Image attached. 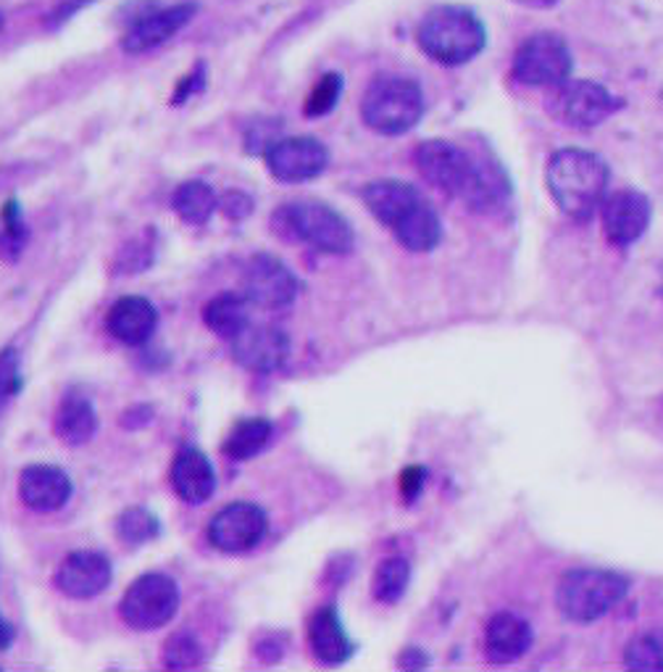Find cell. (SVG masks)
Segmentation results:
<instances>
[{
  "mask_svg": "<svg viewBox=\"0 0 663 672\" xmlns=\"http://www.w3.org/2000/svg\"><path fill=\"white\" fill-rule=\"evenodd\" d=\"M571 54L567 43L556 35L530 37L513 58V77L530 88H556L569 82Z\"/></svg>",
  "mask_w": 663,
  "mask_h": 672,
  "instance_id": "obj_9",
  "label": "cell"
},
{
  "mask_svg": "<svg viewBox=\"0 0 663 672\" xmlns=\"http://www.w3.org/2000/svg\"><path fill=\"white\" fill-rule=\"evenodd\" d=\"M624 664L640 672H663V630L637 633L624 649Z\"/></svg>",
  "mask_w": 663,
  "mask_h": 672,
  "instance_id": "obj_28",
  "label": "cell"
},
{
  "mask_svg": "<svg viewBox=\"0 0 663 672\" xmlns=\"http://www.w3.org/2000/svg\"><path fill=\"white\" fill-rule=\"evenodd\" d=\"M361 116L374 132L403 135L424 116V93L406 77H382L363 95Z\"/></svg>",
  "mask_w": 663,
  "mask_h": 672,
  "instance_id": "obj_7",
  "label": "cell"
},
{
  "mask_svg": "<svg viewBox=\"0 0 663 672\" xmlns=\"http://www.w3.org/2000/svg\"><path fill=\"white\" fill-rule=\"evenodd\" d=\"M219 198L211 185L200 183V179H190V183L179 185L174 193V211L185 219L187 224H206L208 219L217 211Z\"/></svg>",
  "mask_w": 663,
  "mask_h": 672,
  "instance_id": "obj_27",
  "label": "cell"
},
{
  "mask_svg": "<svg viewBox=\"0 0 663 672\" xmlns=\"http://www.w3.org/2000/svg\"><path fill=\"white\" fill-rule=\"evenodd\" d=\"M363 204L411 254H429L442 241V219L434 206L403 179H374L363 187Z\"/></svg>",
  "mask_w": 663,
  "mask_h": 672,
  "instance_id": "obj_2",
  "label": "cell"
},
{
  "mask_svg": "<svg viewBox=\"0 0 663 672\" xmlns=\"http://www.w3.org/2000/svg\"><path fill=\"white\" fill-rule=\"evenodd\" d=\"M0 27H3V16H0Z\"/></svg>",
  "mask_w": 663,
  "mask_h": 672,
  "instance_id": "obj_41",
  "label": "cell"
},
{
  "mask_svg": "<svg viewBox=\"0 0 663 672\" xmlns=\"http://www.w3.org/2000/svg\"><path fill=\"white\" fill-rule=\"evenodd\" d=\"M275 436V422L266 417H245L230 430L224 441V454L235 462L258 456Z\"/></svg>",
  "mask_w": 663,
  "mask_h": 672,
  "instance_id": "obj_25",
  "label": "cell"
},
{
  "mask_svg": "<svg viewBox=\"0 0 663 672\" xmlns=\"http://www.w3.org/2000/svg\"><path fill=\"white\" fill-rule=\"evenodd\" d=\"M419 45L432 61L445 67H461L482 54L485 27L469 9L440 5L429 11L419 27Z\"/></svg>",
  "mask_w": 663,
  "mask_h": 672,
  "instance_id": "obj_5",
  "label": "cell"
},
{
  "mask_svg": "<svg viewBox=\"0 0 663 672\" xmlns=\"http://www.w3.org/2000/svg\"><path fill=\"white\" fill-rule=\"evenodd\" d=\"M290 338L279 327H248L232 340V357L245 370L271 374L288 367Z\"/></svg>",
  "mask_w": 663,
  "mask_h": 672,
  "instance_id": "obj_15",
  "label": "cell"
},
{
  "mask_svg": "<svg viewBox=\"0 0 663 672\" xmlns=\"http://www.w3.org/2000/svg\"><path fill=\"white\" fill-rule=\"evenodd\" d=\"M203 322L213 335L235 340L251 327V301L243 293H219L203 306Z\"/></svg>",
  "mask_w": 663,
  "mask_h": 672,
  "instance_id": "obj_24",
  "label": "cell"
},
{
  "mask_svg": "<svg viewBox=\"0 0 663 672\" xmlns=\"http://www.w3.org/2000/svg\"><path fill=\"white\" fill-rule=\"evenodd\" d=\"M151 419H153L151 406L138 404V406H132V409H129L125 417H121V425H125V428H129V430H135V428H146Z\"/></svg>",
  "mask_w": 663,
  "mask_h": 672,
  "instance_id": "obj_38",
  "label": "cell"
},
{
  "mask_svg": "<svg viewBox=\"0 0 663 672\" xmlns=\"http://www.w3.org/2000/svg\"><path fill=\"white\" fill-rule=\"evenodd\" d=\"M106 325L119 344L142 346L153 338L155 327H159V312L142 296H127L111 306Z\"/></svg>",
  "mask_w": 663,
  "mask_h": 672,
  "instance_id": "obj_21",
  "label": "cell"
},
{
  "mask_svg": "<svg viewBox=\"0 0 663 672\" xmlns=\"http://www.w3.org/2000/svg\"><path fill=\"white\" fill-rule=\"evenodd\" d=\"M54 430L67 445H84L93 441L97 430V417L93 404L80 393H67L61 404H58L54 417Z\"/></svg>",
  "mask_w": 663,
  "mask_h": 672,
  "instance_id": "obj_23",
  "label": "cell"
},
{
  "mask_svg": "<svg viewBox=\"0 0 663 672\" xmlns=\"http://www.w3.org/2000/svg\"><path fill=\"white\" fill-rule=\"evenodd\" d=\"M545 183L558 209L571 219H590L606 200L610 172L597 153L561 148L548 161Z\"/></svg>",
  "mask_w": 663,
  "mask_h": 672,
  "instance_id": "obj_3",
  "label": "cell"
},
{
  "mask_svg": "<svg viewBox=\"0 0 663 672\" xmlns=\"http://www.w3.org/2000/svg\"><path fill=\"white\" fill-rule=\"evenodd\" d=\"M116 535L129 546H142L161 535V520L151 509L132 507L116 517Z\"/></svg>",
  "mask_w": 663,
  "mask_h": 672,
  "instance_id": "obj_29",
  "label": "cell"
},
{
  "mask_svg": "<svg viewBox=\"0 0 663 672\" xmlns=\"http://www.w3.org/2000/svg\"><path fill=\"white\" fill-rule=\"evenodd\" d=\"M219 206H221V211H224V215L230 219H235V222H240V219H245V217H251L253 209H256L253 198L243 190H230L224 198L219 200Z\"/></svg>",
  "mask_w": 663,
  "mask_h": 672,
  "instance_id": "obj_35",
  "label": "cell"
},
{
  "mask_svg": "<svg viewBox=\"0 0 663 672\" xmlns=\"http://www.w3.org/2000/svg\"><path fill=\"white\" fill-rule=\"evenodd\" d=\"M172 486L187 503H206L217 490V473L203 451L185 445L172 464Z\"/></svg>",
  "mask_w": 663,
  "mask_h": 672,
  "instance_id": "obj_22",
  "label": "cell"
},
{
  "mask_svg": "<svg viewBox=\"0 0 663 672\" xmlns=\"http://www.w3.org/2000/svg\"><path fill=\"white\" fill-rule=\"evenodd\" d=\"M203 88H206V67H203V63H198V67H195L193 72L185 77V80H179V85L172 95V103H174V106H182V103L190 101L193 95L200 93Z\"/></svg>",
  "mask_w": 663,
  "mask_h": 672,
  "instance_id": "obj_36",
  "label": "cell"
},
{
  "mask_svg": "<svg viewBox=\"0 0 663 672\" xmlns=\"http://www.w3.org/2000/svg\"><path fill=\"white\" fill-rule=\"evenodd\" d=\"M606 241L616 248H629L645 235L653 219V204L640 190H616L601 204Z\"/></svg>",
  "mask_w": 663,
  "mask_h": 672,
  "instance_id": "obj_12",
  "label": "cell"
},
{
  "mask_svg": "<svg viewBox=\"0 0 663 672\" xmlns=\"http://www.w3.org/2000/svg\"><path fill=\"white\" fill-rule=\"evenodd\" d=\"M179 610V586L164 572L140 575L121 599V617L135 630H159Z\"/></svg>",
  "mask_w": 663,
  "mask_h": 672,
  "instance_id": "obj_8",
  "label": "cell"
},
{
  "mask_svg": "<svg viewBox=\"0 0 663 672\" xmlns=\"http://www.w3.org/2000/svg\"><path fill=\"white\" fill-rule=\"evenodd\" d=\"M429 480V470L424 464H408L406 470H403L398 477V490H400V499L403 503H416L421 499V494H424Z\"/></svg>",
  "mask_w": 663,
  "mask_h": 672,
  "instance_id": "obj_34",
  "label": "cell"
},
{
  "mask_svg": "<svg viewBox=\"0 0 663 672\" xmlns=\"http://www.w3.org/2000/svg\"><path fill=\"white\" fill-rule=\"evenodd\" d=\"M14 636H16L14 625H11L9 619L0 615V651H5L11 644H14Z\"/></svg>",
  "mask_w": 663,
  "mask_h": 672,
  "instance_id": "obj_39",
  "label": "cell"
},
{
  "mask_svg": "<svg viewBox=\"0 0 663 672\" xmlns=\"http://www.w3.org/2000/svg\"><path fill=\"white\" fill-rule=\"evenodd\" d=\"M206 659L203 646H200L198 636L193 633L179 630L174 636H168V641L164 644V664L168 670H193L198 668L200 662Z\"/></svg>",
  "mask_w": 663,
  "mask_h": 672,
  "instance_id": "obj_30",
  "label": "cell"
},
{
  "mask_svg": "<svg viewBox=\"0 0 663 672\" xmlns=\"http://www.w3.org/2000/svg\"><path fill=\"white\" fill-rule=\"evenodd\" d=\"M621 101L610 93L608 88L597 85V82H563L561 93L556 99L558 116L577 129L597 127L606 121L610 114L619 112Z\"/></svg>",
  "mask_w": 663,
  "mask_h": 672,
  "instance_id": "obj_14",
  "label": "cell"
},
{
  "mask_svg": "<svg viewBox=\"0 0 663 672\" xmlns=\"http://www.w3.org/2000/svg\"><path fill=\"white\" fill-rule=\"evenodd\" d=\"M301 282L288 264L279 262L277 256L256 254L243 269V296L256 306L284 309L298 299Z\"/></svg>",
  "mask_w": 663,
  "mask_h": 672,
  "instance_id": "obj_11",
  "label": "cell"
},
{
  "mask_svg": "<svg viewBox=\"0 0 663 672\" xmlns=\"http://www.w3.org/2000/svg\"><path fill=\"white\" fill-rule=\"evenodd\" d=\"M429 662H432V659H429V654L421 649V646H408V649H403L398 657V668L403 670H427Z\"/></svg>",
  "mask_w": 663,
  "mask_h": 672,
  "instance_id": "obj_37",
  "label": "cell"
},
{
  "mask_svg": "<svg viewBox=\"0 0 663 672\" xmlns=\"http://www.w3.org/2000/svg\"><path fill=\"white\" fill-rule=\"evenodd\" d=\"M519 5H526V9H552L558 0H516Z\"/></svg>",
  "mask_w": 663,
  "mask_h": 672,
  "instance_id": "obj_40",
  "label": "cell"
},
{
  "mask_svg": "<svg viewBox=\"0 0 663 672\" xmlns=\"http://www.w3.org/2000/svg\"><path fill=\"white\" fill-rule=\"evenodd\" d=\"M269 517L258 503L235 501L226 503L208 525V541L224 554H248L264 541Z\"/></svg>",
  "mask_w": 663,
  "mask_h": 672,
  "instance_id": "obj_10",
  "label": "cell"
},
{
  "mask_svg": "<svg viewBox=\"0 0 663 672\" xmlns=\"http://www.w3.org/2000/svg\"><path fill=\"white\" fill-rule=\"evenodd\" d=\"M195 11H198V3H177V5H168V9L164 11H155V14L142 16L132 24V27H129L121 45H125L127 54H142V50H151L155 48V45L172 40V37L177 35V32L195 16Z\"/></svg>",
  "mask_w": 663,
  "mask_h": 672,
  "instance_id": "obj_19",
  "label": "cell"
},
{
  "mask_svg": "<svg viewBox=\"0 0 663 672\" xmlns=\"http://www.w3.org/2000/svg\"><path fill=\"white\" fill-rule=\"evenodd\" d=\"M632 591L627 575L606 567H574L556 586L558 615L574 625H593L608 617Z\"/></svg>",
  "mask_w": 663,
  "mask_h": 672,
  "instance_id": "obj_4",
  "label": "cell"
},
{
  "mask_svg": "<svg viewBox=\"0 0 663 672\" xmlns=\"http://www.w3.org/2000/svg\"><path fill=\"white\" fill-rule=\"evenodd\" d=\"M275 224L284 237L301 241L322 254L342 256L353 248L356 235L346 217L322 200H295L277 211Z\"/></svg>",
  "mask_w": 663,
  "mask_h": 672,
  "instance_id": "obj_6",
  "label": "cell"
},
{
  "mask_svg": "<svg viewBox=\"0 0 663 672\" xmlns=\"http://www.w3.org/2000/svg\"><path fill=\"white\" fill-rule=\"evenodd\" d=\"M414 580V567L406 557H385L376 565V570L372 575V596L380 601V604L393 606L403 601V596L408 593Z\"/></svg>",
  "mask_w": 663,
  "mask_h": 672,
  "instance_id": "obj_26",
  "label": "cell"
},
{
  "mask_svg": "<svg viewBox=\"0 0 663 672\" xmlns=\"http://www.w3.org/2000/svg\"><path fill=\"white\" fill-rule=\"evenodd\" d=\"M535 646V628L519 612H496L485 625L482 651L487 662L513 664L524 659Z\"/></svg>",
  "mask_w": 663,
  "mask_h": 672,
  "instance_id": "obj_16",
  "label": "cell"
},
{
  "mask_svg": "<svg viewBox=\"0 0 663 672\" xmlns=\"http://www.w3.org/2000/svg\"><path fill=\"white\" fill-rule=\"evenodd\" d=\"M24 378H22V364H19V354L14 348H5L0 351V412L9 406V401L22 393Z\"/></svg>",
  "mask_w": 663,
  "mask_h": 672,
  "instance_id": "obj_33",
  "label": "cell"
},
{
  "mask_svg": "<svg viewBox=\"0 0 663 672\" xmlns=\"http://www.w3.org/2000/svg\"><path fill=\"white\" fill-rule=\"evenodd\" d=\"M71 477L54 464H32L19 477V496L35 512H58L71 499Z\"/></svg>",
  "mask_w": 663,
  "mask_h": 672,
  "instance_id": "obj_18",
  "label": "cell"
},
{
  "mask_svg": "<svg viewBox=\"0 0 663 672\" xmlns=\"http://www.w3.org/2000/svg\"><path fill=\"white\" fill-rule=\"evenodd\" d=\"M3 235H0V251L9 258H16L22 254L24 243H27V224H24L22 204L16 198L5 200L3 206Z\"/></svg>",
  "mask_w": 663,
  "mask_h": 672,
  "instance_id": "obj_32",
  "label": "cell"
},
{
  "mask_svg": "<svg viewBox=\"0 0 663 672\" xmlns=\"http://www.w3.org/2000/svg\"><path fill=\"white\" fill-rule=\"evenodd\" d=\"M340 95H342V77L337 72L324 74L314 85V90L309 93V99H305L303 114L309 116V119H322V116H327L332 108L340 103Z\"/></svg>",
  "mask_w": 663,
  "mask_h": 672,
  "instance_id": "obj_31",
  "label": "cell"
},
{
  "mask_svg": "<svg viewBox=\"0 0 663 672\" xmlns=\"http://www.w3.org/2000/svg\"><path fill=\"white\" fill-rule=\"evenodd\" d=\"M309 646L314 651V657L322 664H335L348 662L353 657L356 644L350 641L346 625H342L340 612L337 606H318V610L309 619Z\"/></svg>",
  "mask_w": 663,
  "mask_h": 672,
  "instance_id": "obj_20",
  "label": "cell"
},
{
  "mask_svg": "<svg viewBox=\"0 0 663 672\" xmlns=\"http://www.w3.org/2000/svg\"><path fill=\"white\" fill-rule=\"evenodd\" d=\"M114 567L101 552H74L61 561L56 572V586L69 599H93L111 583Z\"/></svg>",
  "mask_w": 663,
  "mask_h": 672,
  "instance_id": "obj_17",
  "label": "cell"
},
{
  "mask_svg": "<svg viewBox=\"0 0 663 672\" xmlns=\"http://www.w3.org/2000/svg\"><path fill=\"white\" fill-rule=\"evenodd\" d=\"M416 166L429 185L477 211L492 209L509 196L496 166L482 164L451 140H424L416 148Z\"/></svg>",
  "mask_w": 663,
  "mask_h": 672,
  "instance_id": "obj_1",
  "label": "cell"
},
{
  "mask_svg": "<svg viewBox=\"0 0 663 672\" xmlns=\"http://www.w3.org/2000/svg\"><path fill=\"white\" fill-rule=\"evenodd\" d=\"M329 151L316 138H284L266 151V166L279 183H309L327 170Z\"/></svg>",
  "mask_w": 663,
  "mask_h": 672,
  "instance_id": "obj_13",
  "label": "cell"
}]
</instances>
